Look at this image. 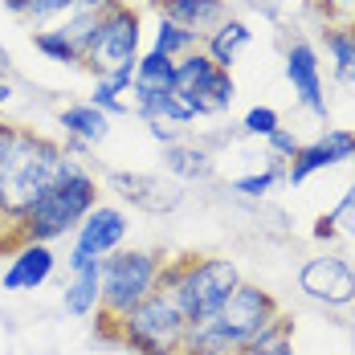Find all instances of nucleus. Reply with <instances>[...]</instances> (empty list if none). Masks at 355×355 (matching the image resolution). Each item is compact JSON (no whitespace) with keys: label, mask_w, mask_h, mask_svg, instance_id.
<instances>
[{"label":"nucleus","mask_w":355,"mask_h":355,"mask_svg":"<svg viewBox=\"0 0 355 355\" xmlns=\"http://www.w3.org/2000/svg\"><path fill=\"white\" fill-rule=\"evenodd\" d=\"M143 127H147V135L159 143V147H172V143L184 139V131H180V127H172V123H164V119H147Z\"/></svg>","instance_id":"473e14b6"},{"label":"nucleus","mask_w":355,"mask_h":355,"mask_svg":"<svg viewBox=\"0 0 355 355\" xmlns=\"http://www.w3.org/2000/svg\"><path fill=\"white\" fill-rule=\"evenodd\" d=\"M298 290L322 302L331 311H343L355 302V266L339 253H319V257H306L302 270H298Z\"/></svg>","instance_id":"1a4fd4ad"},{"label":"nucleus","mask_w":355,"mask_h":355,"mask_svg":"<svg viewBox=\"0 0 355 355\" xmlns=\"http://www.w3.org/2000/svg\"><path fill=\"white\" fill-rule=\"evenodd\" d=\"M8 73H12V53L0 45V78H8Z\"/></svg>","instance_id":"a19ab883"},{"label":"nucleus","mask_w":355,"mask_h":355,"mask_svg":"<svg viewBox=\"0 0 355 355\" xmlns=\"http://www.w3.org/2000/svg\"><path fill=\"white\" fill-rule=\"evenodd\" d=\"M200 119H216V114H225V110L237 103V82H233V73L229 70H213L209 73V82L188 98Z\"/></svg>","instance_id":"412c9836"},{"label":"nucleus","mask_w":355,"mask_h":355,"mask_svg":"<svg viewBox=\"0 0 355 355\" xmlns=\"http://www.w3.org/2000/svg\"><path fill=\"white\" fill-rule=\"evenodd\" d=\"M213 58L205 53V49H192V53H184L176 62V94H184V98H192L205 82H209V73H213Z\"/></svg>","instance_id":"b1692460"},{"label":"nucleus","mask_w":355,"mask_h":355,"mask_svg":"<svg viewBox=\"0 0 355 355\" xmlns=\"http://www.w3.org/2000/svg\"><path fill=\"white\" fill-rule=\"evenodd\" d=\"M352 315H355V302H352Z\"/></svg>","instance_id":"a18cd8bd"},{"label":"nucleus","mask_w":355,"mask_h":355,"mask_svg":"<svg viewBox=\"0 0 355 355\" xmlns=\"http://www.w3.org/2000/svg\"><path fill=\"white\" fill-rule=\"evenodd\" d=\"M94 205H98V180H94V172H90L82 159L70 155L66 168H62V176L53 180V188H49L33 209H29V216L17 225V245H21V241L53 245V241L70 237L73 229L90 216Z\"/></svg>","instance_id":"7ed1b4c3"},{"label":"nucleus","mask_w":355,"mask_h":355,"mask_svg":"<svg viewBox=\"0 0 355 355\" xmlns=\"http://www.w3.org/2000/svg\"><path fill=\"white\" fill-rule=\"evenodd\" d=\"M352 168H355V151H352Z\"/></svg>","instance_id":"c03bdc74"},{"label":"nucleus","mask_w":355,"mask_h":355,"mask_svg":"<svg viewBox=\"0 0 355 355\" xmlns=\"http://www.w3.org/2000/svg\"><path fill=\"white\" fill-rule=\"evenodd\" d=\"M311 233H315V241H327V245H331V241L339 237V233H335V225H331V216H327V213H322L319 220H315V229H311Z\"/></svg>","instance_id":"f704fd0d"},{"label":"nucleus","mask_w":355,"mask_h":355,"mask_svg":"<svg viewBox=\"0 0 355 355\" xmlns=\"http://www.w3.org/2000/svg\"><path fill=\"white\" fill-rule=\"evenodd\" d=\"M139 53H143V12L131 8V0H123V4L103 12L82 70H90L94 78H107L110 70H119L127 62H139Z\"/></svg>","instance_id":"423d86ee"},{"label":"nucleus","mask_w":355,"mask_h":355,"mask_svg":"<svg viewBox=\"0 0 355 355\" xmlns=\"http://www.w3.org/2000/svg\"><path fill=\"white\" fill-rule=\"evenodd\" d=\"M282 180H286V164L270 159L261 172H249V176H237V180H233V192H241L245 200H261V196H270V192H274Z\"/></svg>","instance_id":"a878e982"},{"label":"nucleus","mask_w":355,"mask_h":355,"mask_svg":"<svg viewBox=\"0 0 355 355\" xmlns=\"http://www.w3.org/2000/svg\"><path fill=\"white\" fill-rule=\"evenodd\" d=\"M33 49L45 58V62H58V66H82V49H78L58 25L33 29Z\"/></svg>","instance_id":"5701e85b"},{"label":"nucleus","mask_w":355,"mask_h":355,"mask_svg":"<svg viewBox=\"0 0 355 355\" xmlns=\"http://www.w3.org/2000/svg\"><path fill=\"white\" fill-rule=\"evenodd\" d=\"M164 172L176 180H209L213 176V151L205 143L180 139L164 147Z\"/></svg>","instance_id":"6ab92c4d"},{"label":"nucleus","mask_w":355,"mask_h":355,"mask_svg":"<svg viewBox=\"0 0 355 355\" xmlns=\"http://www.w3.org/2000/svg\"><path fill=\"white\" fill-rule=\"evenodd\" d=\"M286 82L294 86V98L315 119H327V86H322V62L311 41L286 45Z\"/></svg>","instance_id":"f8f14e48"},{"label":"nucleus","mask_w":355,"mask_h":355,"mask_svg":"<svg viewBox=\"0 0 355 355\" xmlns=\"http://www.w3.org/2000/svg\"><path fill=\"white\" fill-rule=\"evenodd\" d=\"M155 119H164V123H172V127H180V131H184V127H188V123H196L200 114H196V107H192L184 94H176V90H172V94H164V98L155 103Z\"/></svg>","instance_id":"bb28decb"},{"label":"nucleus","mask_w":355,"mask_h":355,"mask_svg":"<svg viewBox=\"0 0 355 355\" xmlns=\"http://www.w3.org/2000/svg\"><path fill=\"white\" fill-rule=\"evenodd\" d=\"M164 257L168 253H159V249H127V245L103 257V306H98V327H94L103 339L114 335V322L127 311H135L143 298L155 294Z\"/></svg>","instance_id":"20e7f679"},{"label":"nucleus","mask_w":355,"mask_h":355,"mask_svg":"<svg viewBox=\"0 0 355 355\" xmlns=\"http://www.w3.org/2000/svg\"><path fill=\"white\" fill-rule=\"evenodd\" d=\"M107 184L131 209H143V213H151V216L176 213L180 205H184V188H180L176 180L151 176V172H110Z\"/></svg>","instance_id":"9d476101"},{"label":"nucleus","mask_w":355,"mask_h":355,"mask_svg":"<svg viewBox=\"0 0 355 355\" xmlns=\"http://www.w3.org/2000/svg\"><path fill=\"white\" fill-rule=\"evenodd\" d=\"M322 49H327V58L335 66V78L343 86H355V29L352 25H339V21L322 25Z\"/></svg>","instance_id":"aec40b11"},{"label":"nucleus","mask_w":355,"mask_h":355,"mask_svg":"<svg viewBox=\"0 0 355 355\" xmlns=\"http://www.w3.org/2000/svg\"><path fill=\"white\" fill-rule=\"evenodd\" d=\"M4 8H8L12 17H25V12H29V0H4Z\"/></svg>","instance_id":"ea45409f"},{"label":"nucleus","mask_w":355,"mask_h":355,"mask_svg":"<svg viewBox=\"0 0 355 355\" xmlns=\"http://www.w3.org/2000/svg\"><path fill=\"white\" fill-rule=\"evenodd\" d=\"M12 131H17V127L0 119V164H4V151H8V143H12Z\"/></svg>","instance_id":"4c0bfd02"},{"label":"nucleus","mask_w":355,"mask_h":355,"mask_svg":"<svg viewBox=\"0 0 355 355\" xmlns=\"http://www.w3.org/2000/svg\"><path fill=\"white\" fill-rule=\"evenodd\" d=\"M58 127H62V135H66V155L73 159H82L90 147H98V143L110 139V119L103 114L98 107H90V103H70V107L58 110Z\"/></svg>","instance_id":"2eb2a0df"},{"label":"nucleus","mask_w":355,"mask_h":355,"mask_svg":"<svg viewBox=\"0 0 355 355\" xmlns=\"http://www.w3.org/2000/svg\"><path fill=\"white\" fill-rule=\"evenodd\" d=\"M70 8H78V0H29L25 21H33L37 29H45V25H58Z\"/></svg>","instance_id":"c756f323"},{"label":"nucleus","mask_w":355,"mask_h":355,"mask_svg":"<svg viewBox=\"0 0 355 355\" xmlns=\"http://www.w3.org/2000/svg\"><path fill=\"white\" fill-rule=\"evenodd\" d=\"M90 107H98L107 119H119V114H131V103L110 86L107 78H94V90H90V98H86Z\"/></svg>","instance_id":"c85d7f7f"},{"label":"nucleus","mask_w":355,"mask_h":355,"mask_svg":"<svg viewBox=\"0 0 355 355\" xmlns=\"http://www.w3.org/2000/svg\"><path fill=\"white\" fill-rule=\"evenodd\" d=\"M249 41H253V29H249V21H241V17H229L225 25H216L213 33L205 37V53L213 58L216 70H229L233 73V66H237V58H241V49H245Z\"/></svg>","instance_id":"a211bd4d"},{"label":"nucleus","mask_w":355,"mask_h":355,"mask_svg":"<svg viewBox=\"0 0 355 355\" xmlns=\"http://www.w3.org/2000/svg\"><path fill=\"white\" fill-rule=\"evenodd\" d=\"M278 311H282V302H278L270 290H261V286H253V282L241 278V286L220 302V311H216L213 319H205V322L213 327V335L229 347V352H241Z\"/></svg>","instance_id":"0eeeda50"},{"label":"nucleus","mask_w":355,"mask_h":355,"mask_svg":"<svg viewBox=\"0 0 355 355\" xmlns=\"http://www.w3.org/2000/svg\"><path fill=\"white\" fill-rule=\"evenodd\" d=\"M302 4H322V0H302Z\"/></svg>","instance_id":"37998d69"},{"label":"nucleus","mask_w":355,"mask_h":355,"mask_svg":"<svg viewBox=\"0 0 355 355\" xmlns=\"http://www.w3.org/2000/svg\"><path fill=\"white\" fill-rule=\"evenodd\" d=\"M237 286H241V274H237L233 257L180 253V257H164V270H159V286L155 290L168 294L188 322H205L220 311V302Z\"/></svg>","instance_id":"f03ea898"},{"label":"nucleus","mask_w":355,"mask_h":355,"mask_svg":"<svg viewBox=\"0 0 355 355\" xmlns=\"http://www.w3.org/2000/svg\"><path fill=\"white\" fill-rule=\"evenodd\" d=\"M135 66L139 62H127V66H119V70H110L107 73V82L119 90V94H131V82H135Z\"/></svg>","instance_id":"72a5a7b5"},{"label":"nucleus","mask_w":355,"mask_h":355,"mask_svg":"<svg viewBox=\"0 0 355 355\" xmlns=\"http://www.w3.org/2000/svg\"><path fill=\"white\" fill-rule=\"evenodd\" d=\"M278 127H282V114L274 107H249L241 119V135H249V139H270Z\"/></svg>","instance_id":"cd10ccee"},{"label":"nucleus","mask_w":355,"mask_h":355,"mask_svg":"<svg viewBox=\"0 0 355 355\" xmlns=\"http://www.w3.org/2000/svg\"><path fill=\"white\" fill-rule=\"evenodd\" d=\"M155 17H168L176 21L180 29L196 33L200 41L213 33L216 25H225L233 12H229V0H147Z\"/></svg>","instance_id":"dca6fc26"},{"label":"nucleus","mask_w":355,"mask_h":355,"mask_svg":"<svg viewBox=\"0 0 355 355\" xmlns=\"http://www.w3.org/2000/svg\"><path fill=\"white\" fill-rule=\"evenodd\" d=\"M66 147L33 127H17L12 143L0 164V229L8 233V245H17V225L29 216L37 200L53 188V180L66 168Z\"/></svg>","instance_id":"f257e3e1"},{"label":"nucleus","mask_w":355,"mask_h":355,"mask_svg":"<svg viewBox=\"0 0 355 355\" xmlns=\"http://www.w3.org/2000/svg\"><path fill=\"white\" fill-rule=\"evenodd\" d=\"M266 147H270V159H278V164H290V159L298 155V147H302V143H298V135H294L290 127H278V131L266 139Z\"/></svg>","instance_id":"2f4dec72"},{"label":"nucleus","mask_w":355,"mask_h":355,"mask_svg":"<svg viewBox=\"0 0 355 355\" xmlns=\"http://www.w3.org/2000/svg\"><path fill=\"white\" fill-rule=\"evenodd\" d=\"M12 94H17V90H12V82H8V78H0V110L12 103Z\"/></svg>","instance_id":"58836bf2"},{"label":"nucleus","mask_w":355,"mask_h":355,"mask_svg":"<svg viewBox=\"0 0 355 355\" xmlns=\"http://www.w3.org/2000/svg\"><path fill=\"white\" fill-rule=\"evenodd\" d=\"M233 355H294V343H278L270 352H249V347H241V352H233Z\"/></svg>","instance_id":"c9c22d12"},{"label":"nucleus","mask_w":355,"mask_h":355,"mask_svg":"<svg viewBox=\"0 0 355 355\" xmlns=\"http://www.w3.org/2000/svg\"><path fill=\"white\" fill-rule=\"evenodd\" d=\"M184 331H188V319L180 315V306L168 294L155 290L151 298H143L135 311H127L114 322L110 339L135 355H180L184 352Z\"/></svg>","instance_id":"39448f33"},{"label":"nucleus","mask_w":355,"mask_h":355,"mask_svg":"<svg viewBox=\"0 0 355 355\" xmlns=\"http://www.w3.org/2000/svg\"><path fill=\"white\" fill-rule=\"evenodd\" d=\"M352 151H355V131L352 127H331L322 131L315 143H302L298 155L286 164V180L290 184H306L315 172H327L335 164H352Z\"/></svg>","instance_id":"9b49d317"},{"label":"nucleus","mask_w":355,"mask_h":355,"mask_svg":"<svg viewBox=\"0 0 355 355\" xmlns=\"http://www.w3.org/2000/svg\"><path fill=\"white\" fill-rule=\"evenodd\" d=\"M200 45H205V41H200L196 33L180 29L176 21H168V17H155V29H151V49H155V53L180 62L184 53H192V49H200Z\"/></svg>","instance_id":"4be33fe9"},{"label":"nucleus","mask_w":355,"mask_h":355,"mask_svg":"<svg viewBox=\"0 0 355 355\" xmlns=\"http://www.w3.org/2000/svg\"><path fill=\"white\" fill-rule=\"evenodd\" d=\"M172 90H176V62L155 53V49L139 53L135 82H131V110L147 123V119H155V103L164 94H172Z\"/></svg>","instance_id":"ddd939ff"},{"label":"nucleus","mask_w":355,"mask_h":355,"mask_svg":"<svg viewBox=\"0 0 355 355\" xmlns=\"http://www.w3.org/2000/svg\"><path fill=\"white\" fill-rule=\"evenodd\" d=\"M98 21H103V12H90V8H70L62 21H58V29L70 37L73 45L82 49V62H86V49L94 45V33H98Z\"/></svg>","instance_id":"393cba45"},{"label":"nucleus","mask_w":355,"mask_h":355,"mask_svg":"<svg viewBox=\"0 0 355 355\" xmlns=\"http://www.w3.org/2000/svg\"><path fill=\"white\" fill-rule=\"evenodd\" d=\"M114 4H123V0H78V8H90V12H107Z\"/></svg>","instance_id":"e433bc0d"},{"label":"nucleus","mask_w":355,"mask_h":355,"mask_svg":"<svg viewBox=\"0 0 355 355\" xmlns=\"http://www.w3.org/2000/svg\"><path fill=\"white\" fill-rule=\"evenodd\" d=\"M127 229H131L127 213H123L119 205H103V200H98V205L90 209V216L73 229V245H70V253H66L70 274L86 270V266H98L103 257L119 253L123 241H127Z\"/></svg>","instance_id":"6e6552de"},{"label":"nucleus","mask_w":355,"mask_h":355,"mask_svg":"<svg viewBox=\"0 0 355 355\" xmlns=\"http://www.w3.org/2000/svg\"><path fill=\"white\" fill-rule=\"evenodd\" d=\"M98 306H103V261L78 270L62 290V311L70 319H90V315H98Z\"/></svg>","instance_id":"f3484780"},{"label":"nucleus","mask_w":355,"mask_h":355,"mask_svg":"<svg viewBox=\"0 0 355 355\" xmlns=\"http://www.w3.org/2000/svg\"><path fill=\"white\" fill-rule=\"evenodd\" d=\"M335 4H355V0H335Z\"/></svg>","instance_id":"79ce46f5"},{"label":"nucleus","mask_w":355,"mask_h":355,"mask_svg":"<svg viewBox=\"0 0 355 355\" xmlns=\"http://www.w3.org/2000/svg\"><path fill=\"white\" fill-rule=\"evenodd\" d=\"M327 216H331V225H335L339 237H355V184L339 196V205H335Z\"/></svg>","instance_id":"7c9ffc66"},{"label":"nucleus","mask_w":355,"mask_h":355,"mask_svg":"<svg viewBox=\"0 0 355 355\" xmlns=\"http://www.w3.org/2000/svg\"><path fill=\"white\" fill-rule=\"evenodd\" d=\"M58 270V257H53V245H41V241H21L12 249L4 274H0V286L12 290V294H29V290H41V286L53 278Z\"/></svg>","instance_id":"4468645a"}]
</instances>
